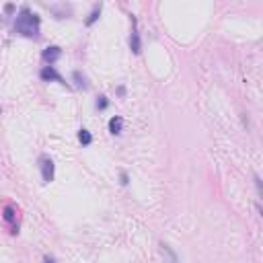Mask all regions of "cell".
Masks as SVG:
<instances>
[{
	"label": "cell",
	"mask_w": 263,
	"mask_h": 263,
	"mask_svg": "<svg viewBox=\"0 0 263 263\" xmlns=\"http://www.w3.org/2000/svg\"><path fill=\"white\" fill-rule=\"evenodd\" d=\"M39 27H41L39 17H37L35 13H31L29 6H23L21 13H19L17 19H15V31L23 37H37L39 35Z\"/></svg>",
	"instance_id": "cell-1"
},
{
	"label": "cell",
	"mask_w": 263,
	"mask_h": 263,
	"mask_svg": "<svg viewBox=\"0 0 263 263\" xmlns=\"http://www.w3.org/2000/svg\"><path fill=\"white\" fill-rule=\"evenodd\" d=\"M39 76H41V80H45V82H60L62 87H68V84H66V80H64V76L62 74L56 70V66H43L41 68V72H39Z\"/></svg>",
	"instance_id": "cell-2"
},
{
	"label": "cell",
	"mask_w": 263,
	"mask_h": 263,
	"mask_svg": "<svg viewBox=\"0 0 263 263\" xmlns=\"http://www.w3.org/2000/svg\"><path fill=\"white\" fill-rule=\"evenodd\" d=\"M39 169H41V179L43 183H52L54 181V161L50 156H41L39 158Z\"/></svg>",
	"instance_id": "cell-3"
},
{
	"label": "cell",
	"mask_w": 263,
	"mask_h": 263,
	"mask_svg": "<svg viewBox=\"0 0 263 263\" xmlns=\"http://www.w3.org/2000/svg\"><path fill=\"white\" fill-rule=\"evenodd\" d=\"M130 50L134 54L142 52V41H140V33H138V21L132 17V35H130Z\"/></svg>",
	"instance_id": "cell-4"
},
{
	"label": "cell",
	"mask_w": 263,
	"mask_h": 263,
	"mask_svg": "<svg viewBox=\"0 0 263 263\" xmlns=\"http://www.w3.org/2000/svg\"><path fill=\"white\" fill-rule=\"evenodd\" d=\"M60 56H62V50L58 48V45H50V48H45V50H43L41 58H43V62L48 64V66H52L54 62H58V60H60Z\"/></svg>",
	"instance_id": "cell-5"
},
{
	"label": "cell",
	"mask_w": 263,
	"mask_h": 263,
	"mask_svg": "<svg viewBox=\"0 0 263 263\" xmlns=\"http://www.w3.org/2000/svg\"><path fill=\"white\" fill-rule=\"evenodd\" d=\"M4 220L8 222V224H11V232L13 234H17L19 232V226H17V212H15V208H13V206H4Z\"/></svg>",
	"instance_id": "cell-6"
},
{
	"label": "cell",
	"mask_w": 263,
	"mask_h": 263,
	"mask_svg": "<svg viewBox=\"0 0 263 263\" xmlns=\"http://www.w3.org/2000/svg\"><path fill=\"white\" fill-rule=\"evenodd\" d=\"M121 128H124V119H121L119 115H115V117L109 119V132H111L113 136L121 134Z\"/></svg>",
	"instance_id": "cell-7"
},
{
	"label": "cell",
	"mask_w": 263,
	"mask_h": 263,
	"mask_svg": "<svg viewBox=\"0 0 263 263\" xmlns=\"http://www.w3.org/2000/svg\"><path fill=\"white\" fill-rule=\"evenodd\" d=\"M101 4H95V8H93V11H91V15H89V19H87V21H84V25H87V27H91V25H95L97 23V19H99V15H101Z\"/></svg>",
	"instance_id": "cell-8"
},
{
	"label": "cell",
	"mask_w": 263,
	"mask_h": 263,
	"mask_svg": "<svg viewBox=\"0 0 263 263\" xmlns=\"http://www.w3.org/2000/svg\"><path fill=\"white\" fill-rule=\"evenodd\" d=\"M78 140H80L82 146H91L93 144V134H91L89 130H80L78 132Z\"/></svg>",
	"instance_id": "cell-9"
},
{
	"label": "cell",
	"mask_w": 263,
	"mask_h": 263,
	"mask_svg": "<svg viewBox=\"0 0 263 263\" xmlns=\"http://www.w3.org/2000/svg\"><path fill=\"white\" fill-rule=\"evenodd\" d=\"M74 80H76V84H78L80 89H89V82H87V78H84V76H82V74H80L78 70L74 72Z\"/></svg>",
	"instance_id": "cell-10"
},
{
	"label": "cell",
	"mask_w": 263,
	"mask_h": 263,
	"mask_svg": "<svg viewBox=\"0 0 263 263\" xmlns=\"http://www.w3.org/2000/svg\"><path fill=\"white\" fill-rule=\"evenodd\" d=\"M107 107H109L107 97H105V95H101V97L97 99V109H99V111H103V109H107Z\"/></svg>",
	"instance_id": "cell-11"
},
{
	"label": "cell",
	"mask_w": 263,
	"mask_h": 263,
	"mask_svg": "<svg viewBox=\"0 0 263 263\" xmlns=\"http://www.w3.org/2000/svg\"><path fill=\"white\" fill-rule=\"evenodd\" d=\"M128 181H130V177H128V173H121V183H124V185H128Z\"/></svg>",
	"instance_id": "cell-12"
},
{
	"label": "cell",
	"mask_w": 263,
	"mask_h": 263,
	"mask_svg": "<svg viewBox=\"0 0 263 263\" xmlns=\"http://www.w3.org/2000/svg\"><path fill=\"white\" fill-rule=\"evenodd\" d=\"M43 263H58V261H56L54 257H50V255H45V257H43Z\"/></svg>",
	"instance_id": "cell-13"
},
{
	"label": "cell",
	"mask_w": 263,
	"mask_h": 263,
	"mask_svg": "<svg viewBox=\"0 0 263 263\" xmlns=\"http://www.w3.org/2000/svg\"><path fill=\"white\" fill-rule=\"evenodd\" d=\"M4 11H6V13H13V11H15V4H6Z\"/></svg>",
	"instance_id": "cell-14"
},
{
	"label": "cell",
	"mask_w": 263,
	"mask_h": 263,
	"mask_svg": "<svg viewBox=\"0 0 263 263\" xmlns=\"http://www.w3.org/2000/svg\"><path fill=\"white\" fill-rule=\"evenodd\" d=\"M0 111H2V107H0Z\"/></svg>",
	"instance_id": "cell-15"
}]
</instances>
